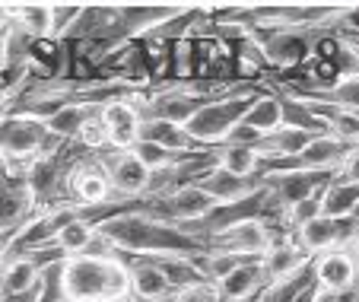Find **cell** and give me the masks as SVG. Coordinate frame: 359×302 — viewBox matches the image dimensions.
<instances>
[{
  "label": "cell",
  "mask_w": 359,
  "mask_h": 302,
  "mask_svg": "<svg viewBox=\"0 0 359 302\" xmlns=\"http://www.w3.org/2000/svg\"><path fill=\"white\" fill-rule=\"evenodd\" d=\"M137 96H130V99H111L99 108L102 124H105V137H109V150H130L140 140L143 112L137 105Z\"/></svg>",
  "instance_id": "30bf717a"
},
{
  "label": "cell",
  "mask_w": 359,
  "mask_h": 302,
  "mask_svg": "<svg viewBox=\"0 0 359 302\" xmlns=\"http://www.w3.org/2000/svg\"><path fill=\"white\" fill-rule=\"evenodd\" d=\"M80 13L83 4H55V41H61L67 35V29L74 26Z\"/></svg>",
  "instance_id": "f1b7e54d"
},
{
  "label": "cell",
  "mask_w": 359,
  "mask_h": 302,
  "mask_svg": "<svg viewBox=\"0 0 359 302\" xmlns=\"http://www.w3.org/2000/svg\"><path fill=\"white\" fill-rule=\"evenodd\" d=\"M130 153H134L149 172H163V169H169V166H175V162L184 159V156L172 153V150L159 147V143H149V140H137L134 147H130ZM197 153H201V150H197Z\"/></svg>",
  "instance_id": "4316f807"
},
{
  "label": "cell",
  "mask_w": 359,
  "mask_h": 302,
  "mask_svg": "<svg viewBox=\"0 0 359 302\" xmlns=\"http://www.w3.org/2000/svg\"><path fill=\"white\" fill-rule=\"evenodd\" d=\"M4 296H16V293H32L41 283V268L35 258L29 255H13L4 264Z\"/></svg>",
  "instance_id": "603a6c76"
},
{
  "label": "cell",
  "mask_w": 359,
  "mask_h": 302,
  "mask_svg": "<svg viewBox=\"0 0 359 302\" xmlns=\"http://www.w3.org/2000/svg\"><path fill=\"white\" fill-rule=\"evenodd\" d=\"M102 235L115 242V249L128 258H163V255H201L207 251L197 239H191L182 226L147 214L143 207L124 210L99 226Z\"/></svg>",
  "instance_id": "6da1fadb"
},
{
  "label": "cell",
  "mask_w": 359,
  "mask_h": 302,
  "mask_svg": "<svg viewBox=\"0 0 359 302\" xmlns=\"http://www.w3.org/2000/svg\"><path fill=\"white\" fill-rule=\"evenodd\" d=\"M169 302H219V293L213 283H197V287L175 289Z\"/></svg>",
  "instance_id": "83f0119b"
},
{
  "label": "cell",
  "mask_w": 359,
  "mask_h": 302,
  "mask_svg": "<svg viewBox=\"0 0 359 302\" xmlns=\"http://www.w3.org/2000/svg\"><path fill=\"white\" fill-rule=\"evenodd\" d=\"M267 188H271L273 201L280 204V210L292 207V204L305 201V197L325 191L334 181V172H271L264 175Z\"/></svg>",
  "instance_id": "7c38bea8"
},
{
  "label": "cell",
  "mask_w": 359,
  "mask_h": 302,
  "mask_svg": "<svg viewBox=\"0 0 359 302\" xmlns=\"http://www.w3.org/2000/svg\"><path fill=\"white\" fill-rule=\"evenodd\" d=\"M13 26L39 41H55V4H13Z\"/></svg>",
  "instance_id": "d6986e66"
},
{
  "label": "cell",
  "mask_w": 359,
  "mask_h": 302,
  "mask_svg": "<svg viewBox=\"0 0 359 302\" xmlns=\"http://www.w3.org/2000/svg\"><path fill=\"white\" fill-rule=\"evenodd\" d=\"M39 214L29 181L20 175H0V232H16Z\"/></svg>",
  "instance_id": "8fae6325"
},
{
  "label": "cell",
  "mask_w": 359,
  "mask_h": 302,
  "mask_svg": "<svg viewBox=\"0 0 359 302\" xmlns=\"http://www.w3.org/2000/svg\"><path fill=\"white\" fill-rule=\"evenodd\" d=\"M261 156L255 147H238V143H223L217 147V166L226 169L232 175H242V178H255L261 175Z\"/></svg>",
  "instance_id": "cb8c5ba5"
},
{
  "label": "cell",
  "mask_w": 359,
  "mask_h": 302,
  "mask_svg": "<svg viewBox=\"0 0 359 302\" xmlns=\"http://www.w3.org/2000/svg\"><path fill=\"white\" fill-rule=\"evenodd\" d=\"M95 108L99 105H93V102H80V99L64 102L51 118H45L51 137L61 140V143H76L80 140V134H83V128H86V121L95 114Z\"/></svg>",
  "instance_id": "ac0fdd59"
},
{
  "label": "cell",
  "mask_w": 359,
  "mask_h": 302,
  "mask_svg": "<svg viewBox=\"0 0 359 302\" xmlns=\"http://www.w3.org/2000/svg\"><path fill=\"white\" fill-rule=\"evenodd\" d=\"M105 302H137L134 296H124V299H105Z\"/></svg>",
  "instance_id": "d590c367"
},
{
  "label": "cell",
  "mask_w": 359,
  "mask_h": 302,
  "mask_svg": "<svg viewBox=\"0 0 359 302\" xmlns=\"http://www.w3.org/2000/svg\"><path fill=\"white\" fill-rule=\"evenodd\" d=\"M140 140L159 143V147L172 150V153H178V156H191L201 150V147H194V140H191L188 134H184L182 124H172V121H163V118H143Z\"/></svg>",
  "instance_id": "7402d4cb"
},
{
  "label": "cell",
  "mask_w": 359,
  "mask_h": 302,
  "mask_svg": "<svg viewBox=\"0 0 359 302\" xmlns=\"http://www.w3.org/2000/svg\"><path fill=\"white\" fill-rule=\"evenodd\" d=\"M315 287L321 293H346V289L359 287V268H356V255L350 249H334L325 255L315 258Z\"/></svg>",
  "instance_id": "4fadbf2b"
},
{
  "label": "cell",
  "mask_w": 359,
  "mask_h": 302,
  "mask_svg": "<svg viewBox=\"0 0 359 302\" xmlns=\"http://www.w3.org/2000/svg\"><path fill=\"white\" fill-rule=\"evenodd\" d=\"M261 261H264L267 280L277 283V280H286V277L299 274L302 268H309L315 258L309 255V251H305L302 245L292 239V235H280V239L271 245V251H267Z\"/></svg>",
  "instance_id": "e0dca14e"
},
{
  "label": "cell",
  "mask_w": 359,
  "mask_h": 302,
  "mask_svg": "<svg viewBox=\"0 0 359 302\" xmlns=\"http://www.w3.org/2000/svg\"><path fill=\"white\" fill-rule=\"evenodd\" d=\"M4 302H41L39 289H32V293H16V296H4Z\"/></svg>",
  "instance_id": "d6a6232c"
},
{
  "label": "cell",
  "mask_w": 359,
  "mask_h": 302,
  "mask_svg": "<svg viewBox=\"0 0 359 302\" xmlns=\"http://www.w3.org/2000/svg\"><path fill=\"white\" fill-rule=\"evenodd\" d=\"M242 124L255 131L261 140L271 137V134H277V131L283 128V102H280V96L277 93H258L255 105L245 112Z\"/></svg>",
  "instance_id": "44dd1931"
},
{
  "label": "cell",
  "mask_w": 359,
  "mask_h": 302,
  "mask_svg": "<svg viewBox=\"0 0 359 302\" xmlns=\"http://www.w3.org/2000/svg\"><path fill=\"white\" fill-rule=\"evenodd\" d=\"M64 147H74V143L55 140L51 131H48V121L39 118V114L13 112L0 124V153L7 159L10 175H20V178H26L32 162H39L48 153H57Z\"/></svg>",
  "instance_id": "3957f363"
},
{
  "label": "cell",
  "mask_w": 359,
  "mask_h": 302,
  "mask_svg": "<svg viewBox=\"0 0 359 302\" xmlns=\"http://www.w3.org/2000/svg\"><path fill=\"white\" fill-rule=\"evenodd\" d=\"M13 112H16V99H13V96H7L4 89H0V124H4V121H7Z\"/></svg>",
  "instance_id": "1f68e13d"
},
{
  "label": "cell",
  "mask_w": 359,
  "mask_h": 302,
  "mask_svg": "<svg viewBox=\"0 0 359 302\" xmlns=\"http://www.w3.org/2000/svg\"><path fill=\"white\" fill-rule=\"evenodd\" d=\"M67 197L70 204L76 207H102V204H109L111 197H118L111 191V181H109V172L102 169L99 156L86 153L70 166L67 172Z\"/></svg>",
  "instance_id": "8992f818"
},
{
  "label": "cell",
  "mask_w": 359,
  "mask_h": 302,
  "mask_svg": "<svg viewBox=\"0 0 359 302\" xmlns=\"http://www.w3.org/2000/svg\"><path fill=\"white\" fill-rule=\"evenodd\" d=\"M334 181H356L359 185V143L350 150V156L340 162V169L334 172Z\"/></svg>",
  "instance_id": "f546056e"
},
{
  "label": "cell",
  "mask_w": 359,
  "mask_h": 302,
  "mask_svg": "<svg viewBox=\"0 0 359 302\" xmlns=\"http://www.w3.org/2000/svg\"><path fill=\"white\" fill-rule=\"evenodd\" d=\"M277 239H280V232L273 229V223L245 220V223H236V226L223 229L219 235H213V239L207 242V249L232 251V255H245V258H264Z\"/></svg>",
  "instance_id": "9c48e42d"
},
{
  "label": "cell",
  "mask_w": 359,
  "mask_h": 302,
  "mask_svg": "<svg viewBox=\"0 0 359 302\" xmlns=\"http://www.w3.org/2000/svg\"><path fill=\"white\" fill-rule=\"evenodd\" d=\"M102 162V169L109 172L111 191L118 197H128V201H143L149 191V181H153V172L137 159L130 150H102L95 153Z\"/></svg>",
  "instance_id": "ba28073f"
},
{
  "label": "cell",
  "mask_w": 359,
  "mask_h": 302,
  "mask_svg": "<svg viewBox=\"0 0 359 302\" xmlns=\"http://www.w3.org/2000/svg\"><path fill=\"white\" fill-rule=\"evenodd\" d=\"M130 296V270L124 258H67L64 264V302H105Z\"/></svg>",
  "instance_id": "7a4b0ae2"
},
{
  "label": "cell",
  "mask_w": 359,
  "mask_h": 302,
  "mask_svg": "<svg viewBox=\"0 0 359 302\" xmlns=\"http://www.w3.org/2000/svg\"><path fill=\"white\" fill-rule=\"evenodd\" d=\"M13 26V4H0V39Z\"/></svg>",
  "instance_id": "4dcf8cb0"
},
{
  "label": "cell",
  "mask_w": 359,
  "mask_h": 302,
  "mask_svg": "<svg viewBox=\"0 0 359 302\" xmlns=\"http://www.w3.org/2000/svg\"><path fill=\"white\" fill-rule=\"evenodd\" d=\"M315 302H340V299H337V296H334V293H321V289H318V296H315Z\"/></svg>",
  "instance_id": "836d02e7"
},
{
  "label": "cell",
  "mask_w": 359,
  "mask_h": 302,
  "mask_svg": "<svg viewBox=\"0 0 359 302\" xmlns=\"http://www.w3.org/2000/svg\"><path fill=\"white\" fill-rule=\"evenodd\" d=\"M353 20H356V32H359V7H356V13H353Z\"/></svg>",
  "instance_id": "8d00e7d4"
},
{
  "label": "cell",
  "mask_w": 359,
  "mask_h": 302,
  "mask_svg": "<svg viewBox=\"0 0 359 302\" xmlns=\"http://www.w3.org/2000/svg\"><path fill=\"white\" fill-rule=\"evenodd\" d=\"M251 32L264 54V64L277 70H292L305 60H312L321 41L337 35L325 32V29H251Z\"/></svg>",
  "instance_id": "5b68a950"
},
{
  "label": "cell",
  "mask_w": 359,
  "mask_h": 302,
  "mask_svg": "<svg viewBox=\"0 0 359 302\" xmlns=\"http://www.w3.org/2000/svg\"><path fill=\"white\" fill-rule=\"evenodd\" d=\"M292 96H302V99L321 102V105L340 108V112H359V77H340L331 86H318V89H292Z\"/></svg>",
  "instance_id": "ffe728a7"
},
{
  "label": "cell",
  "mask_w": 359,
  "mask_h": 302,
  "mask_svg": "<svg viewBox=\"0 0 359 302\" xmlns=\"http://www.w3.org/2000/svg\"><path fill=\"white\" fill-rule=\"evenodd\" d=\"M128 270H130V296L137 302H169L175 287L172 280L163 274V268L156 264V258H128Z\"/></svg>",
  "instance_id": "5bb4252c"
},
{
  "label": "cell",
  "mask_w": 359,
  "mask_h": 302,
  "mask_svg": "<svg viewBox=\"0 0 359 302\" xmlns=\"http://www.w3.org/2000/svg\"><path fill=\"white\" fill-rule=\"evenodd\" d=\"M359 214V185L356 181H331L325 188V216L346 220Z\"/></svg>",
  "instance_id": "d4e9b609"
},
{
  "label": "cell",
  "mask_w": 359,
  "mask_h": 302,
  "mask_svg": "<svg viewBox=\"0 0 359 302\" xmlns=\"http://www.w3.org/2000/svg\"><path fill=\"white\" fill-rule=\"evenodd\" d=\"M258 93L261 89H255V86H238L236 93L213 99L210 105H203L201 112L184 124V134H188L191 140H194V147H201V150L223 147V143L229 140L232 131L242 124L245 112L255 105Z\"/></svg>",
  "instance_id": "277c9868"
},
{
  "label": "cell",
  "mask_w": 359,
  "mask_h": 302,
  "mask_svg": "<svg viewBox=\"0 0 359 302\" xmlns=\"http://www.w3.org/2000/svg\"><path fill=\"white\" fill-rule=\"evenodd\" d=\"M194 185H201L217 204H236V201H245V197H251V195H258V191L264 188V175L242 178V175H232L219 166H210Z\"/></svg>",
  "instance_id": "9a60e30c"
},
{
  "label": "cell",
  "mask_w": 359,
  "mask_h": 302,
  "mask_svg": "<svg viewBox=\"0 0 359 302\" xmlns=\"http://www.w3.org/2000/svg\"><path fill=\"white\" fill-rule=\"evenodd\" d=\"M95 232H99V229H95L93 223H86L83 216H76V220H70L67 226L57 232L55 245H57V249H61L67 258H80L83 251H86V245L93 242Z\"/></svg>",
  "instance_id": "484cf974"
},
{
  "label": "cell",
  "mask_w": 359,
  "mask_h": 302,
  "mask_svg": "<svg viewBox=\"0 0 359 302\" xmlns=\"http://www.w3.org/2000/svg\"><path fill=\"white\" fill-rule=\"evenodd\" d=\"M267 287H271V280H267L264 261H248L232 270L226 280H219L217 293H219V302H251L258 299Z\"/></svg>",
  "instance_id": "2e32d148"
},
{
  "label": "cell",
  "mask_w": 359,
  "mask_h": 302,
  "mask_svg": "<svg viewBox=\"0 0 359 302\" xmlns=\"http://www.w3.org/2000/svg\"><path fill=\"white\" fill-rule=\"evenodd\" d=\"M140 207L147 210V214L159 216V220H169V223H175V226H188V223L203 220V216L217 207V201H213L201 185H184V188L172 191V195H165V197L140 201Z\"/></svg>",
  "instance_id": "52a82bcc"
},
{
  "label": "cell",
  "mask_w": 359,
  "mask_h": 302,
  "mask_svg": "<svg viewBox=\"0 0 359 302\" xmlns=\"http://www.w3.org/2000/svg\"><path fill=\"white\" fill-rule=\"evenodd\" d=\"M0 175H10V169H7V159H4V153H0Z\"/></svg>",
  "instance_id": "e575fe53"
}]
</instances>
